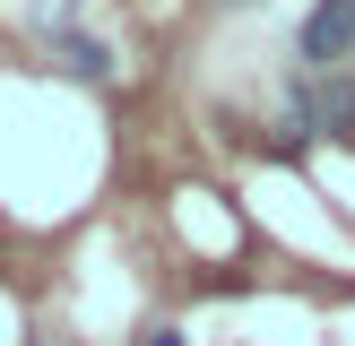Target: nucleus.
<instances>
[{
    "mask_svg": "<svg viewBox=\"0 0 355 346\" xmlns=\"http://www.w3.org/2000/svg\"><path fill=\"white\" fill-rule=\"evenodd\" d=\"M347 52H355V0H321V9L304 17V61L329 69V61H347Z\"/></svg>",
    "mask_w": 355,
    "mask_h": 346,
    "instance_id": "1",
    "label": "nucleus"
},
{
    "mask_svg": "<svg viewBox=\"0 0 355 346\" xmlns=\"http://www.w3.org/2000/svg\"><path fill=\"white\" fill-rule=\"evenodd\" d=\"M35 17H44V26H61V17H69V0H35Z\"/></svg>",
    "mask_w": 355,
    "mask_h": 346,
    "instance_id": "4",
    "label": "nucleus"
},
{
    "mask_svg": "<svg viewBox=\"0 0 355 346\" xmlns=\"http://www.w3.org/2000/svg\"><path fill=\"white\" fill-rule=\"evenodd\" d=\"M148 346H182V338H173V329H148Z\"/></svg>",
    "mask_w": 355,
    "mask_h": 346,
    "instance_id": "5",
    "label": "nucleus"
},
{
    "mask_svg": "<svg viewBox=\"0 0 355 346\" xmlns=\"http://www.w3.org/2000/svg\"><path fill=\"white\" fill-rule=\"evenodd\" d=\"M321 130L355 138V86H329V104H321Z\"/></svg>",
    "mask_w": 355,
    "mask_h": 346,
    "instance_id": "3",
    "label": "nucleus"
},
{
    "mask_svg": "<svg viewBox=\"0 0 355 346\" xmlns=\"http://www.w3.org/2000/svg\"><path fill=\"white\" fill-rule=\"evenodd\" d=\"M52 52H61L69 78H104V69H113V61H104V44H87V35H52Z\"/></svg>",
    "mask_w": 355,
    "mask_h": 346,
    "instance_id": "2",
    "label": "nucleus"
}]
</instances>
